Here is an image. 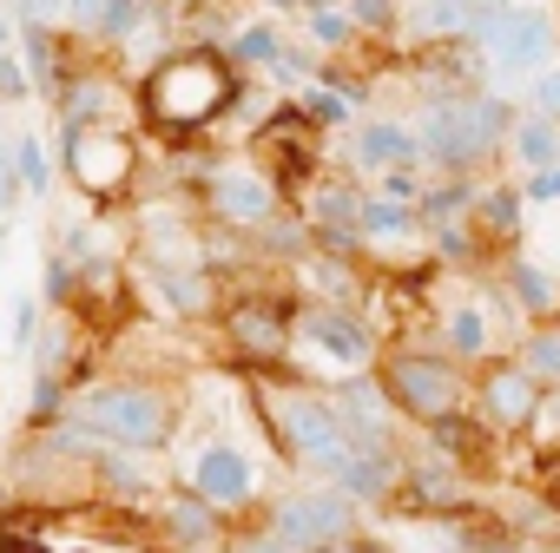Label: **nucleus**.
I'll return each mask as SVG.
<instances>
[{"instance_id":"2f4dec72","label":"nucleus","mask_w":560,"mask_h":553,"mask_svg":"<svg viewBox=\"0 0 560 553\" xmlns=\"http://www.w3.org/2000/svg\"><path fill=\"white\" fill-rule=\"evenodd\" d=\"M237 553H298V546H291L284 533H277V527H270V533H250V540H244Z\"/></svg>"},{"instance_id":"58836bf2","label":"nucleus","mask_w":560,"mask_h":553,"mask_svg":"<svg viewBox=\"0 0 560 553\" xmlns=\"http://www.w3.org/2000/svg\"><path fill=\"white\" fill-rule=\"evenodd\" d=\"M311 8H330V0H311Z\"/></svg>"},{"instance_id":"0eeeda50","label":"nucleus","mask_w":560,"mask_h":553,"mask_svg":"<svg viewBox=\"0 0 560 553\" xmlns=\"http://www.w3.org/2000/svg\"><path fill=\"white\" fill-rule=\"evenodd\" d=\"M67 172L86 191H119L132 178V145L119 132H100V126H67Z\"/></svg>"},{"instance_id":"b1692460","label":"nucleus","mask_w":560,"mask_h":553,"mask_svg":"<svg viewBox=\"0 0 560 553\" xmlns=\"http://www.w3.org/2000/svg\"><path fill=\"white\" fill-rule=\"evenodd\" d=\"M481 217H488V231H514V224H521V191H508V185L488 191V198H481Z\"/></svg>"},{"instance_id":"4c0bfd02","label":"nucleus","mask_w":560,"mask_h":553,"mask_svg":"<svg viewBox=\"0 0 560 553\" xmlns=\"http://www.w3.org/2000/svg\"><path fill=\"white\" fill-rule=\"evenodd\" d=\"M0 54H8V14H0Z\"/></svg>"},{"instance_id":"e433bc0d","label":"nucleus","mask_w":560,"mask_h":553,"mask_svg":"<svg viewBox=\"0 0 560 553\" xmlns=\"http://www.w3.org/2000/svg\"><path fill=\"white\" fill-rule=\"evenodd\" d=\"M317 40L337 47V40H343V14H317Z\"/></svg>"},{"instance_id":"2eb2a0df","label":"nucleus","mask_w":560,"mask_h":553,"mask_svg":"<svg viewBox=\"0 0 560 553\" xmlns=\"http://www.w3.org/2000/svg\"><path fill=\"white\" fill-rule=\"evenodd\" d=\"M422 152V139L409 132V126H396V119H370L363 132H357V165L363 172H389V165H409Z\"/></svg>"},{"instance_id":"f3484780","label":"nucleus","mask_w":560,"mask_h":553,"mask_svg":"<svg viewBox=\"0 0 560 553\" xmlns=\"http://www.w3.org/2000/svg\"><path fill=\"white\" fill-rule=\"evenodd\" d=\"M508 152H514L527 172H547V165L560 158V119H547V113H527V119H514V132H508Z\"/></svg>"},{"instance_id":"a211bd4d","label":"nucleus","mask_w":560,"mask_h":553,"mask_svg":"<svg viewBox=\"0 0 560 553\" xmlns=\"http://www.w3.org/2000/svg\"><path fill=\"white\" fill-rule=\"evenodd\" d=\"M363 191H350V185H324L317 198H311V217L324 224V231H337V237H363Z\"/></svg>"},{"instance_id":"f257e3e1","label":"nucleus","mask_w":560,"mask_h":553,"mask_svg":"<svg viewBox=\"0 0 560 553\" xmlns=\"http://www.w3.org/2000/svg\"><path fill=\"white\" fill-rule=\"evenodd\" d=\"M231 106V67L218 54H178L145 80V113L159 126H211Z\"/></svg>"},{"instance_id":"1a4fd4ad","label":"nucleus","mask_w":560,"mask_h":553,"mask_svg":"<svg viewBox=\"0 0 560 553\" xmlns=\"http://www.w3.org/2000/svg\"><path fill=\"white\" fill-rule=\"evenodd\" d=\"M298 337H304L311 350H324L337 369H370V363H376V343H370V330H363L350 310H311V317L298 323Z\"/></svg>"},{"instance_id":"ddd939ff","label":"nucleus","mask_w":560,"mask_h":553,"mask_svg":"<svg viewBox=\"0 0 560 553\" xmlns=\"http://www.w3.org/2000/svg\"><path fill=\"white\" fill-rule=\"evenodd\" d=\"M481 409H488L494 428H527L534 409H540V383H534L521 363H514V369H488V383H481Z\"/></svg>"},{"instance_id":"72a5a7b5","label":"nucleus","mask_w":560,"mask_h":553,"mask_svg":"<svg viewBox=\"0 0 560 553\" xmlns=\"http://www.w3.org/2000/svg\"><path fill=\"white\" fill-rule=\"evenodd\" d=\"M534 198H547V204H560V158H553L547 172H534Z\"/></svg>"},{"instance_id":"6ab92c4d","label":"nucleus","mask_w":560,"mask_h":553,"mask_svg":"<svg viewBox=\"0 0 560 553\" xmlns=\"http://www.w3.org/2000/svg\"><path fill=\"white\" fill-rule=\"evenodd\" d=\"M152 284H159V291L172 297V310H185V317H205V310H211V284H205L198 270H172V263H159Z\"/></svg>"},{"instance_id":"ea45409f","label":"nucleus","mask_w":560,"mask_h":553,"mask_svg":"<svg viewBox=\"0 0 560 553\" xmlns=\"http://www.w3.org/2000/svg\"><path fill=\"white\" fill-rule=\"evenodd\" d=\"M191 553H205V546H191Z\"/></svg>"},{"instance_id":"39448f33","label":"nucleus","mask_w":560,"mask_h":553,"mask_svg":"<svg viewBox=\"0 0 560 553\" xmlns=\"http://www.w3.org/2000/svg\"><path fill=\"white\" fill-rule=\"evenodd\" d=\"M383 389L416 422H442V415L462 409V376L448 363H435V356H389L383 363Z\"/></svg>"},{"instance_id":"423d86ee","label":"nucleus","mask_w":560,"mask_h":553,"mask_svg":"<svg viewBox=\"0 0 560 553\" xmlns=\"http://www.w3.org/2000/svg\"><path fill=\"white\" fill-rule=\"evenodd\" d=\"M481 40H488L494 73H540L553 54V14L547 8H494Z\"/></svg>"},{"instance_id":"412c9836","label":"nucleus","mask_w":560,"mask_h":553,"mask_svg":"<svg viewBox=\"0 0 560 553\" xmlns=\"http://www.w3.org/2000/svg\"><path fill=\"white\" fill-rule=\"evenodd\" d=\"M521 369L540 383V389H560V330H534L521 343Z\"/></svg>"},{"instance_id":"9b49d317","label":"nucleus","mask_w":560,"mask_h":553,"mask_svg":"<svg viewBox=\"0 0 560 553\" xmlns=\"http://www.w3.org/2000/svg\"><path fill=\"white\" fill-rule=\"evenodd\" d=\"M191 487H198L205 501H218V507H244V501H250V487H257V474H250L244 448L211 442V448L191 461Z\"/></svg>"},{"instance_id":"4468645a","label":"nucleus","mask_w":560,"mask_h":553,"mask_svg":"<svg viewBox=\"0 0 560 553\" xmlns=\"http://www.w3.org/2000/svg\"><path fill=\"white\" fill-rule=\"evenodd\" d=\"M330 468H337V487H343L350 501H376V494H389V481H396V468L376 455V442H343V455H337Z\"/></svg>"},{"instance_id":"5701e85b","label":"nucleus","mask_w":560,"mask_h":553,"mask_svg":"<svg viewBox=\"0 0 560 553\" xmlns=\"http://www.w3.org/2000/svg\"><path fill=\"white\" fill-rule=\"evenodd\" d=\"M448 343H455V356H481V350H488V317H481L475 304H462V310L448 317Z\"/></svg>"},{"instance_id":"bb28decb","label":"nucleus","mask_w":560,"mask_h":553,"mask_svg":"<svg viewBox=\"0 0 560 553\" xmlns=\"http://www.w3.org/2000/svg\"><path fill=\"white\" fill-rule=\"evenodd\" d=\"M27 67L40 73V86H54V40H47V27L27 34Z\"/></svg>"},{"instance_id":"aec40b11","label":"nucleus","mask_w":560,"mask_h":553,"mask_svg":"<svg viewBox=\"0 0 560 553\" xmlns=\"http://www.w3.org/2000/svg\"><path fill=\"white\" fill-rule=\"evenodd\" d=\"M409 231H416V204L409 198H370L363 204V237L383 244V237H409Z\"/></svg>"},{"instance_id":"4be33fe9","label":"nucleus","mask_w":560,"mask_h":553,"mask_svg":"<svg viewBox=\"0 0 560 553\" xmlns=\"http://www.w3.org/2000/svg\"><path fill=\"white\" fill-rule=\"evenodd\" d=\"M508 284L521 291V304H527V310H553V297H560V284H553L547 270H534L527 257H514V263H508Z\"/></svg>"},{"instance_id":"473e14b6","label":"nucleus","mask_w":560,"mask_h":553,"mask_svg":"<svg viewBox=\"0 0 560 553\" xmlns=\"http://www.w3.org/2000/svg\"><path fill=\"white\" fill-rule=\"evenodd\" d=\"M14 8H21V14H27L34 27H47V21H54V14L67 8V0H14Z\"/></svg>"},{"instance_id":"f03ea898","label":"nucleus","mask_w":560,"mask_h":553,"mask_svg":"<svg viewBox=\"0 0 560 553\" xmlns=\"http://www.w3.org/2000/svg\"><path fill=\"white\" fill-rule=\"evenodd\" d=\"M508 106L501 99H442V106H429V119H422V152L435 158V165H448V172H468L475 158H488V152H501L508 145Z\"/></svg>"},{"instance_id":"393cba45","label":"nucleus","mask_w":560,"mask_h":553,"mask_svg":"<svg viewBox=\"0 0 560 553\" xmlns=\"http://www.w3.org/2000/svg\"><path fill=\"white\" fill-rule=\"evenodd\" d=\"M429 428H435V442H442L448 455H475V448H481V435L462 422V409H455V415H442V422H429Z\"/></svg>"},{"instance_id":"f8f14e48","label":"nucleus","mask_w":560,"mask_h":553,"mask_svg":"<svg viewBox=\"0 0 560 553\" xmlns=\"http://www.w3.org/2000/svg\"><path fill=\"white\" fill-rule=\"evenodd\" d=\"M211 204H218L224 224H244V231H257V224L277 217V191H270L257 172H237V165L211 178Z\"/></svg>"},{"instance_id":"c85d7f7f","label":"nucleus","mask_w":560,"mask_h":553,"mask_svg":"<svg viewBox=\"0 0 560 553\" xmlns=\"http://www.w3.org/2000/svg\"><path fill=\"white\" fill-rule=\"evenodd\" d=\"M237 54H244V60H277V34H270V27H244V34H237Z\"/></svg>"},{"instance_id":"dca6fc26","label":"nucleus","mask_w":560,"mask_h":553,"mask_svg":"<svg viewBox=\"0 0 560 553\" xmlns=\"http://www.w3.org/2000/svg\"><path fill=\"white\" fill-rule=\"evenodd\" d=\"M165 527H172L178 546H211V540H218V501H205V494L191 487V494L165 501Z\"/></svg>"},{"instance_id":"f704fd0d","label":"nucleus","mask_w":560,"mask_h":553,"mask_svg":"<svg viewBox=\"0 0 560 553\" xmlns=\"http://www.w3.org/2000/svg\"><path fill=\"white\" fill-rule=\"evenodd\" d=\"M534 422H540V428L560 442V389H553V402H540V409H534Z\"/></svg>"},{"instance_id":"7ed1b4c3","label":"nucleus","mask_w":560,"mask_h":553,"mask_svg":"<svg viewBox=\"0 0 560 553\" xmlns=\"http://www.w3.org/2000/svg\"><path fill=\"white\" fill-rule=\"evenodd\" d=\"M80 428H93L119 448H159L172 435V402L145 383H106L80 402Z\"/></svg>"},{"instance_id":"7c9ffc66","label":"nucleus","mask_w":560,"mask_h":553,"mask_svg":"<svg viewBox=\"0 0 560 553\" xmlns=\"http://www.w3.org/2000/svg\"><path fill=\"white\" fill-rule=\"evenodd\" d=\"M0 99H27V73H21L8 54H0Z\"/></svg>"},{"instance_id":"20e7f679","label":"nucleus","mask_w":560,"mask_h":553,"mask_svg":"<svg viewBox=\"0 0 560 553\" xmlns=\"http://www.w3.org/2000/svg\"><path fill=\"white\" fill-rule=\"evenodd\" d=\"M270 422H277V442L298 461H337L343 455V415H337V402H324L311 389L270 396Z\"/></svg>"},{"instance_id":"cd10ccee","label":"nucleus","mask_w":560,"mask_h":553,"mask_svg":"<svg viewBox=\"0 0 560 553\" xmlns=\"http://www.w3.org/2000/svg\"><path fill=\"white\" fill-rule=\"evenodd\" d=\"M534 113L560 119V67H540V80H534Z\"/></svg>"},{"instance_id":"a878e982","label":"nucleus","mask_w":560,"mask_h":553,"mask_svg":"<svg viewBox=\"0 0 560 553\" xmlns=\"http://www.w3.org/2000/svg\"><path fill=\"white\" fill-rule=\"evenodd\" d=\"M14 165H21V185H34V191L47 185V152H40V139H21V145H14Z\"/></svg>"},{"instance_id":"6e6552de","label":"nucleus","mask_w":560,"mask_h":553,"mask_svg":"<svg viewBox=\"0 0 560 553\" xmlns=\"http://www.w3.org/2000/svg\"><path fill=\"white\" fill-rule=\"evenodd\" d=\"M277 533H284L298 553H304V546H317V540H337V533H350V494H343V487L291 494L284 507H277Z\"/></svg>"},{"instance_id":"9d476101","label":"nucleus","mask_w":560,"mask_h":553,"mask_svg":"<svg viewBox=\"0 0 560 553\" xmlns=\"http://www.w3.org/2000/svg\"><path fill=\"white\" fill-rule=\"evenodd\" d=\"M224 323H231V343H237L250 363H277V356L291 350V337H298V330H291V317L277 310V304H264V297H244Z\"/></svg>"},{"instance_id":"c9c22d12","label":"nucleus","mask_w":560,"mask_h":553,"mask_svg":"<svg viewBox=\"0 0 560 553\" xmlns=\"http://www.w3.org/2000/svg\"><path fill=\"white\" fill-rule=\"evenodd\" d=\"M304 553H370V546L350 540V533H337V540H317V546H304Z\"/></svg>"},{"instance_id":"c756f323","label":"nucleus","mask_w":560,"mask_h":553,"mask_svg":"<svg viewBox=\"0 0 560 553\" xmlns=\"http://www.w3.org/2000/svg\"><path fill=\"white\" fill-rule=\"evenodd\" d=\"M21 198V165H14V152L8 145H0V211H8Z\"/></svg>"}]
</instances>
